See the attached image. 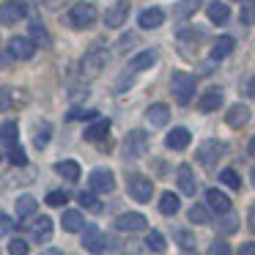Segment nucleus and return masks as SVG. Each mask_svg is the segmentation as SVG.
<instances>
[{
	"instance_id": "14",
	"label": "nucleus",
	"mask_w": 255,
	"mask_h": 255,
	"mask_svg": "<svg viewBox=\"0 0 255 255\" xmlns=\"http://www.w3.org/2000/svg\"><path fill=\"white\" fill-rule=\"evenodd\" d=\"M116 228L124 233H134V231H143L145 228V217L137 214V211H129V214H121L116 220Z\"/></svg>"
},
{
	"instance_id": "18",
	"label": "nucleus",
	"mask_w": 255,
	"mask_h": 255,
	"mask_svg": "<svg viewBox=\"0 0 255 255\" xmlns=\"http://www.w3.org/2000/svg\"><path fill=\"white\" fill-rule=\"evenodd\" d=\"M61 225H63V231H66V233H80V231H85L83 214H80V211H74V209H66V211H63Z\"/></svg>"
},
{
	"instance_id": "34",
	"label": "nucleus",
	"mask_w": 255,
	"mask_h": 255,
	"mask_svg": "<svg viewBox=\"0 0 255 255\" xmlns=\"http://www.w3.org/2000/svg\"><path fill=\"white\" fill-rule=\"evenodd\" d=\"M220 181L225 184V187H231V189H239V187H242V178H239L236 170H231V167L220 173Z\"/></svg>"
},
{
	"instance_id": "12",
	"label": "nucleus",
	"mask_w": 255,
	"mask_h": 255,
	"mask_svg": "<svg viewBox=\"0 0 255 255\" xmlns=\"http://www.w3.org/2000/svg\"><path fill=\"white\" fill-rule=\"evenodd\" d=\"M217 107H222V88L220 85H211L203 91V96L198 99V110L200 113H214Z\"/></svg>"
},
{
	"instance_id": "1",
	"label": "nucleus",
	"mask_w": 255,
	"mask_h": 255,
	"mask_svg": "<svg viewBox=\"0 0 255 255\" xmlns=\"http://www.w3.org/2000/svg\"><path fill=\"white\" fill-rule=\"evenodd\" d=\"M105 66H107V52L105 50H91L88 55L80 61V77H83L85 83H91V80H96L105 72Z\"/></svg>"
},
{
	"instance_id": "29",
	"label": "nucleus",
	"mask_w": 255,
	"mask_h": 255,
	"mask_svg": "<svg viewBox=\"0 0 255 255\" xmlns=\"http://www.w3.org/2000/svg\"><path fill=\"white\" fill-rule=\"evenodd\" d=\"M178 206H181V203H178V195L176 192H162V198H159V211H162V214H167V217L176 214Z\"/></svg>"
},
{
	"instance_id": "37",
	"label": "nucleus",
	"mask_w": 255,
	"mask_h": 255,
	"mask_svg": "<svg viewBox=\"0 0 255 255\" xmlns=\"http://www.w3.org/2000/svg\"><path fill=\"white\" fill-rule=\"evenodd\" d=\"M176 242H178V247L189 250V253L195 250V236L189 231H176Z\"/></svg>"
},
{
	"instance_id": "48",
	"label": "nucleus",
	"mask_w": 255,
	"mask_h": 255,
	"mask_svg": "<svg viewBox=\"0 0 255 255\" xmlns=\"http://www.w3.org/2000/svg\"><path fill=\"white\" fill-rule=\"evenodd\" d=\"M236 255H255V242H247V244H242Z\"/></svg>"
},
{
	"instance_id": "23",
	"label": "nucleus",
	"mask_w": 255,
	"mask_h": 255,
	"mask_svg": "<svg viewBox=\"0 0 255 255\" xmlns=\"http://www.w3.org/2000/svg\"><path fill=\"white\" fill-rule=\"evenodd\" d=\"M176 178H178V189H181V195H195L192 167H189V165H181V167L176 170Z\"/></svg>"
},
{
	"instance_id": "35",
	"label": "nucleus",
	"mask_w": 255,
	"mask_h": 255,
	"mask_svg": "<svg viewBox=\"0 0 255 255\" xmlns=\"http://www.w3.org/2000/svg\"><path fill=\"white\" fill-rule=\"evenodd\" d=\"M242 22L255 25V0H244L242 3Z\"/></svg>"
},
{
	"instance_id": "51",
	"label": "nucleus",
	"mask_w": 255,
	"mask_h": 255,
	"mask_svg": "<svg viewBox=\"0 0 255 255\" xmlns=\"http://www.w3.org/2000/svg\"><path fill=\"white\" fill-rule=\"evenodd\" d=\"M247 222H250V228H253V231H255V206H253V209H250V214H247Z\"/></svg>"
},
{
	"instance_id": "2",
	"label": "nucleus",
	"mask_w": 255,
	"mask_h": 255,
	"mask_svg": "<svg viewBox=\"0 0 255 255\" xmlns=\"http://www.w3.org/2000/svg\"><path fill=\"white\" fill-rule=\"evenodd\" d=\"M195 85H198L195 74H189V72H176V74H173V96H176V102L181 107H187L189 102H192Z\"/></svg>"
},
{
	"instance_id": "4",
	"label": "nucleus",
	"mask_w": 255,
	"mask_h": 255,
	"mask_svg": "<svg viewBox=\"0 0 255 255\" xmlns=\"http://www.w3.org/2000/svg\"><path fill=\"white\" fill-rule=\"evenodd\" d=\"M145 151H148V134H145L143 129H132V132L127 134V140H124V156H127V159H137Z\"/></svg>"
},
{
	"instance_id": "13",
	"label": "nucleus",
	"mask_w": 255,
	"mask_h": 255,
	"mask_svg": "<svg viewBox=\"0 0 255 255\" xmlns=\"http://www.w3.org/2000/svg\"><path fill=\"white\" fill-rule=\"evenodd\" d=\"M28 231H30V239H33V242H50L52 239V220L50 217H36L28 225Z\"/></svg>"
},
{
	"instance_id": "41",
	"label": "nucleus",
	"mask_w": 255,
	"mask_h": 255,
	"mask_svg": "<svg viewBox=\"0 0 255 255\" xmlns=\"http://www.w3.org/2000/svg\"><path fill=\"white\" fill-rule=\"evenodd\" d=\"M28 242H22V239H11L8 242V255H28Z\"/></svg>"
},
{
	"instance_id": "39",
	"label": "nucleus",
	"mask_w": 255,
	"mask_h": 255,
	"mask_svg": "<svg viewBox=\"0 0 255 255\" xmlns=\"http://www.w3.org/2000/svg\"><path fill=\"white\" fill-rule=\"evenodd\" d=\"M220 228L225 233H233L239 228V220H236V214H231V211H225V214H222V220H220Z\"/></svg>"
},
{
	"instance_id": "15",
	"label": "nucleus",
	"mask_w": 255,
	"mask_h": 255,
	"mask_svg": "<svg viewBox=\"0 0 255 255\" xmlns=\"http://www.w3.org/2000/svg\"><path fill=\"white\" fill-rule=\"evenodd\" d=\"M247 121H250V107L247 105H233V107H228V113H225V124L231 129H242V127H247Z\"/></svg>"
},
{
	"instance_id": "26",
	"label": "nucleus",
	"mask_w": 255,
	"mask_h": 255,
	"mask_svg": "<svg viewBox=\"0 0 255 255\" xmlns=\"http://www.w3.org/2000/svg\"><path fill=\"white\" fill-rule=\"evenodd\" d=\"M55 173L63 176L66 181H80V165L74 159H66V162H58L55 165Z\"/></svg>"
},
{
	"instance_id": "43",
	"label": "nucleus",
	"mask_w": 255,
	"mask_h": 255,
	"mask_svg": "<svg viewBox=\"0 0 255 255\" xmlns=\"http://www.w3.org/2000/svg\"><path fill=\"white\" fill-rule=\"evenodd\" d=\"M69 200V195L63 192V189H52L50 195H47V206H63Z\"/></svg>"
},
{
	"instance_id": "16",
	"label": "nucleus",
	"mask_w": 255,
	"mask_h": 255,
	"mask_svg": "<svg viewBox=\"0 0 255 255\" xmlns=\"http://www.w3.org/2000/svg\"><path fill=\"white\" fill-rule=\"evenodd\" d=\"M145 121H148L154 129L165 127V124L170 121V107L162 105V102H159V105H151L148 110H145Z\"/></svg>"
},
{
	"instance_id": "9",
	"label": "nucleus",
	"mask_w": 255,
	"mask_h": 255,
	"mask_svg": "<svg viewBox=\"0 0 255 255\" xmlns=\"http://www.w3.org/2000/svg\"><path fill=\"white\" fill-rule=\"evenodd\" d=\"M8 52H11L17 61H28V58L36 55V41L30 39V36H14L11 41H8Z\"/></svg>"
},
{
	"instance_id": "52",
	"label": "nucleus",
	"mask_w": 255,
	"mask_h": 255,
	"mask_svg": "<svg viewBox=\"0 0 255 255\" xmlns=\"http://www.w3.org/2000/svg\"><path fill=\"white\" fill-rule=\"evenodd\" d=\"M247 151H250V156H255V137L250 140V145H247Z\"/></svg>"
},
{
	"instance_id": "44",
	"label": "nucleus",
	"mask_w": 255,
	"mask_h": 255,
	"mask_svg": "<svg viewBox=\"0 0 255 255\" xmlns=\"http://www.w3.org/2000/svg\"><path fill=\"white\" fill-rule=\"evenodd\" d=\"M137 33H124V39H121V44H118V52H127L129 50V47H134V44H137Z\"/></svg>"
},
{
	"instance_id": "21",
	"label": "nucleus",
	"mask_w": 255,
	"mask_h": 255,
	"mask_svg": "<svg viewBox=\"0 0 255 255\" xmlns=\"http://www.w3.org/2000/svg\"><path fill=\"white\" fill-rule=\"evenodd\" d=\"M17 140H19V129H17V124H14V121H6L3 127H0V143L6 145L8 151H14V148H19Z\"/></svg>"
},
{
	"instance_id": "54",
	"label": "nucleus",
	"mask_w": 255,
	"mask_h": 255,
	"mask_svg": "<svg viewBox=\"0 0 255 255\" xmlns=\"http://www.w3.org/2000/svg\"><path fill=\"white\" fill-rule=\"evenodd\" d=\"M239 3H242V0H239Z\"/></svg>"
},
{
	"instance_id": "10",
	"label": "nucleus",
	"mask_w": 255,
	"mask_h": 255,
	"mask_svg": "<svg viewBox=\"0 0 255 255\" xmlns=\"http://www.w3.org/2000/svg\"><path fill=\"white\" fill-rule=\"evenodd\" d=\"M129 8H132L129 0H118V3H113V6L107 8V14H105V25L107 28H121V25L127 22V17H129Z\"/></svg>"
},
{
	"instance_id": "19",
	"label": "nucleus",
	"mask_w": 255,
	"mask_h": 255,
	"mask_svg": "<svg viewBox=\"0 0 255 255\" xmlns=\"http://www.w3.org/2000/svg\"><path fill=\"white\" fill-rule=\"evenodd\" d=\"M162 22H165V11H162V8H145V11L137 17V25H140L143 30L159 28Z\"/></svg>"
},
{
	"instance_id": "30",
	"label": "nucleus",
	"mask_w": 255,
	"mask_h": 255,
	"mask_svg": "<svg viewBox=\"0 0 255 255\" xmlns=\"http://www.w3.org/2000/svg\"><path fill=\"white\" fill-rule=\"evenodd\" d=\"M200 6H203V0H181V3L176 6V17L187 19V17H192Z\"/></svg>"
},
{
	"instance_id": "3",
	"label": "nucleus",
	"mask_w": 255,
	"mask_h": 255,
	"mask_svg": "<svg viewBox=\"0 0 255 255\" xmlns=\"http://www.w3.org/2000/svg\"><path fill=\"white\" fill-rule=\"evenodd\" d=\"M96 19H99V14H96V6H91V3H74L72 11H69V25H72L74 30L94 28Z\"/></svg>"
},
{
	"instance_id": "8",
	"label": "nucleus",
	"mask_w": 255,
	"mask_h": 255,
	"mask_svg": "<svg viewBox=\"0 0 255 255\" xmlns=\"http://www.w3.org/2000/svg\"><path fill=\"white\" fill-rule=\"evenodd\" d=\"M88 187H91V192H113L116 189V178H113V173L107 170V167H96L94 173L88 176Z\"/></svg>"
},
{
	"instance_id": "6",
	"label": "nucleus",
	"mask_w": 255,
	"mask_h": 255,
	"mask_svg": "<svg viewBox=\"0 0 255 255\" xmlns=\"http://www.w3.org/2000/svg\"><path fill=\"white\" fill-rule=\"evenodd\" d=\"M222 154H225V143H222V140H206V143L198 148V162L203 167H211V165L220 162Z\"/></svg>"
},
{
	"instance_id": "45",
	"label": "nucleus",
	"mask_w": 255,
	"mask_h": 255,
	"mask_svg": "<svg viewBox=\"0 0 255 255\" xmlns=\"http://www.w3.org/2000/svg\"><path fill=\"white\" fill-rule=\"evenodd\" d=\"M39 3L47 8V11H61V8L66 6L69 0H39Z\"/></svg>"
},
{
	"instance_id": "50",
	"label": "nucleus",
	"mask_w": 255,
	"mask_h": 255,
	"mask_svg": "<svg viewBox=\"0 0 255 255\" xmlns=\"http://www.w3.org/2000/svg\"><path fill=\"white\" fill-rule=\"evenodd\" d=\"M11 228H14V222L8 220V217L3 214V211H0V231H11Z\"/></svg>"
},
{
	"instance_id": "24",
	"label": "nucleus",
	"mask_w": 255,
	"mask_h": 255,
	"mask_svg": "<svg viewBox=\"0 0 255 255\" xmlns=\"http://www.w3.org/2000/svg\"><path fill=\"white\" fill-rule=\"evenodd\" d=\"M206 14H209V19L214 25H225L228 19H231V8L225 6V3H220V0H214V3H209V8H206Z\"/></svg>"
},
{
	"instance_id": "38",
	"label": "nucleus",
	"mask_w": 255,
	"mask_h": 255,
	"mask_svg": "<svg viewBox=\"0 0 255 255\" xmlns=\"http://www.w3.org/2000/svg\"><path fill=\"white\" fill-rule=\"evenodd\" d=\"M14 94H17V91H11L8 85H0V110H11V107H14L11 96Z\"/></svg>"
},
{
	"instance_id": "31",
	"label": "nucleus",
	"mask_w": 255,
	"mask_h": 255,
	"mask_svg": "<svg viewBox=\"0 0 255 255\" xmlns=\"http://www.w3.org/2000/svg\"><path fill=\"white\" fill-rule=\"evenodd\" d=\"M30 39H33L36 44H47V41H50V33H47V28L39 19H30Z\"/></svg>"
},
{
	"instance_id": "53",
	"label": "nucleus",
	"mask_w": 255,
	"mask_h": 255,
	"mask_svg": "<svg viewBox=\"0 0 255 255\" xmlns=\"http://www.w3.org/2000/svg\"><path fill=\"white\" fill-rule=\"evenodd\" d=\"M250 178H253V184H255V167H253V173H250Z\"/></svg>"
},
{
	"instance_id": "17",
	"label": "nucleus",
	"mask_w": 255,
	"mask_h": 255,
	"mask_svg": "<svg viewBox=\"0 0 255 255\" xmlns=\"http://www.w3.org/2000/svg\"><path fill=\"white\" fill-rule=\"evenodd\" d=\"M189 129H184V127H176V129H170L167 132V137H165V145L167 148H173V151H184L189 145Z\"/></svg>"
},
{
	"instance_id": "32",
	"label": "nucleus",
	"mask_w": 255,
	"mask_h": 255,
	"mask_svg": "<svg viewBox=\"0 0 255 255\" xmlns=\"http://www.w3.org/2000/svg\"><path fill=\"white\" fill-rule=\"evenodd\" d=\"M145 244H148V247L154 250V253H165V250H167V244H165V236H162L159 231H151L148 236H145Z\"/></svg>"
},
{
	"instance_id": "42",
	"label": "nucleus",
	"mask_w": 255,
	"mask_h": 255,
	"mask_svg": "<svg viewBox=\"0 0 255 255\" xmlns=\"http://www.w3.org/2000/svg\"><path fill=\"white\" fill-rule=\"evenodd\" d=\"M209 255H231V244H228L225 239H217V242H211Z\"/></svg>"
},
{
	"instance_id": "47",
	"label": "nucleus",
	"mask_w": 255,
	"mask_h": 255,
	"mask_svg": "<svg viewBox=\"0 0 255 255\" xmlns=\"http://www.w3.org/2000/svg\"><path fill=\"white\" fill-rule=\"evenodd\" d=\"M11 165H17V167L28 165V156H25L22 148H14V151H11Z\"/></svg>"
},
{
	"instance_id": "11",
	"label": "nucleus",
	"mask_w": 255,
	"mask_h": 255,
	"mask_svg": "<svg viewBox=\"0 0 255 255\" xmlns=\"http://www.w3.org/2000/svg\"><path fill=\"white\" fill-rule=\"evenodd\" d=\"M83 247L88 250L91 255H102V253H105V236H102V231L96 225H88L83 231Z\"/></svg>"
},
{
	"instance_id": "46",
	"label": "nucleus",
	"mask_w": 255,
	"mask_h": 255,
	"mask_svg": "<svg viewBox=\"0 0 255 255\" xmlns=\"http://www.w3.org/2000/svg\"><path fill=\"white\" fill-rule=\"evenodd\" d=\"M96 116H99L96 110H72L66 118H69V121H77V118H96Z\"/></svg>"
},
{
	"instance_id": "36",
	"label": "nucleus",
	"mask_w": 255,
	"mask_h": 255,
	"mask_svg": "<svg viewBox=\"0 0 255 255\" xmlns=\"http://www.w3.org/2000/svg\"><path fill=\"white\" fill-rule=\"evenodd\" d=\"M80 203H83V209L94 211V214H99V211H102V203L96 200V195H88V192H83V195H80Z\"/></svg>"
},
{
	"instance_id": "27",
	"label": "nucleus",
	"mask_w": 255,
	"mask_h": 255,
	"mask_svg": "<svg viewBox=\"0 0 255 255\" xmlns=\"http://www.w3.org/2000/svg\"><path fill=\"white\" fill-rule=\"evenodd\" d=\"M156 63V52L154 50H145V52H140V55H134L132 58V72H145V69H151Z\"/></svg>"
},
{
	"instance_id": "33",
	"label": "nucleus",
	"mask_w": 255,
	"mask_h": 255,
	"mask_svg": "<svg viewBox=\"0 0 255 255\" xmlns=\"http://www.w3.org/2000/svg\"><path fill=\"white\" fill-rule=\"evenodd\" d=\"M50 137H52V127H50V124H41L39 132H36V137H33L36 148H44V145L50 143Z\"/></svg>"
},
{
	"instance_id": "49",
	"label": "nucleus",
	"mask_w": 255,
	"mask_h": 255,
	"mask_svg": "<svg viewBox=\"0 0 255 255\" xmlns=\"http://www.w3.org/2000/svg\"><path fill=\"white\" fill-rule=\"evenodd\" d=\"M244 94H247L250 99H255V74L247 80V85H244Z\"/></svg>"
},
{
	"instance_id": "28",
	"label": "nucleus",
	"mask_w": 255,
	"mask_h": 255,
	"mask_svg": "<svg viewBox=\"0 0 255 255\" xmlns=\"http://www.w3.org/2000/svg\"><path fill=\"white\" fill-rule=\"evenodd\" d=\"M36 209H39V203H36L33 195H22V198H17V217H19V220H25V217H33Z\"/></svg>"
},
{
	"instance_id": "40",
	"label": "nucleus",
	"mask_w": 255,
	"mask_h": 255,
	"mask_svg": "<svg viewBox=\"0 0 255 255\" xmlns=\"http://www.w3.org/2000/svg\"><path fill=\"white\" fill-rule=\"evenodd\" d=\"M189 220L198 222V225H206V222H209V211H206L203 206H192V209H189Z\"/></svg>"
},
{
	"instance_id": "20",
	"label": "nucleus",
	"mask_w": 255,
	"mask_h": 255,
	"mask_svg": "<svg viewBox=\"0 0 255 255\" xmlns=\"http://www.w3.org/2000/svg\"><path fill=\"white\" fill-rule=\"evenodd\" d=\"M107 134H110V121L107 118H99V121H94L88 129L83 132L85 140H91V143H99V140H105Z\"/></svg>"
},
{
	"instance_id": "25",
	"label": "nucleus",
	"mask_w": 255,
	"mask_h": 255,
	"mask_svg": "<svg viewBox=\"0 0 255 255\" xmlns=\"http://www.w3.org/2000/svg\"><path fill=\"white\" fill-rule=\"evenodd\" d=\"M233 47H236L233 36H220V39L214 41V47H211V58H214V61H220V58H228V55L233 52Z\"/></svg>"
},
{
	"instance_id": "5",
	"label": "nucleus",
	"mask_w": 255,
	"mask_h": 255,
	"mask_svg": "<svg viewBox=\"0 0 255 255\" xmlns=\"http://www.w3.org/2000/svg\"><path fill=\"white\" fill-rule=\"evenodd\" d=\"M28 14V6H25V0H6V3H0V25H17L19 19Z\"/></svg>"
},
{
	"instance_id": "7",
	"label": "nucleus",
	"mask_w": 255,
	"mask_h": 255,
	"mask_svg": "<svg viewBox=\"0 0 255 255\" xmlns=\"http://www.w3.org/2000/svg\"><path fill=\"white\" fill-rule=\"evenodd\" d=\"M127 189H129V195H132L137 203H148L151 195H154V184H151L145 176H129Z\"/></svg>"
},
{
	"instance_id": "22",
	"label": "nucleus",
	"mask_w": 255,
	"mask_h": 255,
	"mask_svg": "<svg viewBox=\"0 0 255 255\" xmlns=\"http://www.w3.org/2000/svg\"><path fill=\"white\" fill-rule=\"evenodd\" d=\"M206 200H209V206L217 211V214L231 211V198H228L225 192H220V189H209V192H206Z\"/></svg>"
}]
</instances>
